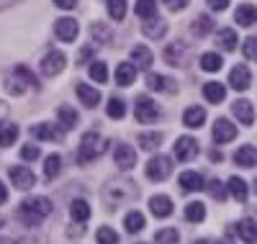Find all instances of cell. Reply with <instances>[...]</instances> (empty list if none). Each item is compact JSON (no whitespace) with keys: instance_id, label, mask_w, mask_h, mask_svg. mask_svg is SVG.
Returning a JSON list of instances; mask_svg holds the SVG:
<instances>
[{"instance_id":"obj_1","label":"cell","mask_w":257,"mask_h":244,"mask_svg":"<svg viewBox=\"0 0 257 244\" xmlns=\"http://www.w3.org/2000/svg\"><path fill=\"white\" fill-rule=\"evenodd\" d=\"M49 213H52V201H49V198H41V195L26 198V201L21 203V208H18V218L24 221L29 229L39 226Z\"/></svg>"},{"instance_id":"obj_2","label":"cell","mask_w":257,"mask_h":244,"mask_svg":"<svg viewBox=\"0 0 257 244\" xmlns=\"http://www.w3.org/2000/svg\"><path fill=\"white\" fill-rule=\"evenodd\" d=\"M137 195H139V190H137V185L132 180H111L108 185L103 188V198H105V203H108L111 208L121 206L126 201H134Z\"/></svg>"},{"instance_id":"obj_3","label":"cell","mask_w":257,"mask_h":244,"mask_svg":"<svg viewBox=\"0 0 257 244\" xmlns=\"http://www.w3.org/2000/svg\"><path fill=\"white\" fill-rule=\"evenodd\" d=\"M105 149V139L98 134V131H88L82 139H80V147H77V162L80 165H88L93 162L95 157H100Z\"/></svg>"},{"instance_id":"obj_4","label":"cell","mask_w":257,"mask_h":244,"mask_svg":"<svg viewBox=\"0 0 257 244\" xmlns=\"http://www.w3.org/2000/svg\"><path fill=\"white\" fill-rule=\"evenodd\" d=\"M170 172H173V160L165 157V154H157V157H152L147 162V177H149V180H155V183L167 180Z\"/></svg>"},{"instance_id":"obj_5","label":"cell","mask_w":257,"mask_h":244,"mask_svg":"<svg viewBox=\"0 0 257 244\" xmlns=\"http://www.w3.org/2000/svg\"><path fill=\"white\" fill-rule=\"evenodd\" d=\"M134 113H137V121L139 124H155L160 118V108H157V103L149 98V95H139Z\"/></svg>"},{"instance_id":"obj_6","label":"cell","mask_w":257,"mask_h":244,"mask_svg":"<svg viewBox=\"0 0 257 244\" xmlns=\"http://www.w3.org/2000/svg\"><path fill=\"white\" fill-rule=\"evenodd\" d=\"M64 64H67V57L54 49V52H49L44 59H41V75H44V77H54V75H59L64 70Z\"/></svg>"},{"instance_id":"obj_7","label":"cell","mask_w":257,"mask_h":244,"mask_svg":"<svg viewBox=\"0 0 257 244\" xmlns=\"http://www.w3.org/2000/svg\"><path fill=\"white\" fill-rule=\"evenodd\" d=\"M213 142L216 144H229V142H234L237 139V126H234L229 118H219L216 124H213Z\"/></svg>"},{"instance_id":"obj_8","label":"cell","mask_w":257,"mask_h":244,"mask_svg":"<svg viewBox=\"0 0 257 244\" xmlns=\"http://www.w3.org/2000/svg\"><path fill=\"white\" fill-rule=\"evenodd\" d=\"M31 137L34 139H41V142H62L64 139V131L62 129H57L54 124H36V126H31Z\"/></svg>"},{"instance_id":"obj_9","label":"cell","mask_w":257,"mask_h":244,"mask_svg":"<svg viewBox=\"0 0 257 244\" xmlns=\"http://www.w3.org/2000/svg\"><path fill=\"white\" fill-rule=\"evenodd\" d=\"M196 154H198V142L193 139V137H180L175 142V157L180 162H190Z\"/></svg>"},{"instance_id":"obj_10","label":"cell","mask_w":257,"mask_h":244,"mask_svg":"<svg viewBox=\"0 0 257 244\" xmlns=\"http://www.w3.org/2000/svg\"><path fill=\"white\" fill-rule=\"evenodd\" d=\"M54 34L62 39V41H75L77 34H80V26H77V21L75 18H59L57 24H54Z\"/></svg>"},{"instance_id":"obj_11","label":"cell","mask_w":257,"mask_h":244,"mask_svg":"<svg viewBox=\"0 0 257 244\" xmlns=\"http://www.w3.org/2000/svg\"><path fill=\"white\" fill-rule=\"evenodd\" d=\"M11 183L18 188V190H29V188H34V180H36V177H34V172L29 170V167H11Z\"/></svg>"},{"instance_id":"obj_12","label":"cell","mask_w":257,"mask_h":244,"mask_svg":"<svg viewBox=\"0 0 257 244\" xmlns=\"http://www.w3.org/2000/svg\"><path fill=\"white\" fill-rule=\"evenodd\" d=\"M113 160H116L118 170H132L137 165V152H134V147H128V144H118L116 152H113Z\"/></svg>"},{"instance_id":"obj_13","label":"cell","mask_w":257,"mask_h":244,"mask_svg":"<svg viewBox=\"0 0 257 244\" xmlns=\"http://www.w3.org/2000/svg\"><path fill=\"white\" fill-rule=\"evenodd\" d=\"M185 59H188L185 44H180V41L167 44V49H165V62H167V64H173V67H183Z\"/></svg>"},{"instance_id":"obj_14","label":"cell","mask_w":257,"mask_h":244,"mask_svg":"<svg viewBox=\"0 0 257 244\" xmlns=\"http://www.w3.org/2000/svg\"><path fill=\"white\" fill-rule=\"evenodd\" d=\"M229 85L234 87V90H247V87L252 85V72H249V67H244V64H237V67L231 70V75H229Z\"/></svg>"},{"instance_id":"obj_15","label":"cell","mask_w":257,"mask_h":244,"mask_svg":"<svg viewBox=\"0 0 257 244\" xmlns=\"http://www.w3.org/2000/svg\"><path fill=\"white\" fill-rule=\"evenodd\" d=\"M75 93H77V98L82 100V105H88V108H95V105L100 103V90H98V87H93V85L77 82V85H75Z\"/></svg>"},{"instance_id":"obj_16","label":"cell","mask_w":257,"mask_h":244,"mask_svg":"<svg viewBox=\"0 0 257 244\" xmlns=\"http://www.w3.org/2000/svg\"><path fill=\"white\" fill-rule=\"evenodd\" d=\"M149 208H152V213L157 218L173 216V201H170L167 195H152V198H149Z\"/></svg>"},{"instance_id":"obj_17","label":"cell","mask_w":257,"mask_h":244,"mask_svg":"<svg viewBox=\"0 0 257 244\" xmlns=\"http://www.w3.org/2000/svg\"><path fill=\"white\" fill-rule=\"evenodd\" d=\"M149 90H160V93H175V80L173 77H165V75H149L147 77Z\"/></svg>"},{"instance_id":"obj_18","label":"cell","mask_w":257,"mask_h":244,"mask_svg":"<svg viewBox=\"0 0 257 244\" xmlns=\"http://www.w3.org/2000/svg\"><path fill=\"white\" fill-rule=\"evenodd\" d=\"M234 162H237L239 167H257V149L252 144L239 147L237 154H234Z\"/></svg>"},{"instance_id":"obj_19","label":"cell","mask_w":257,"mask_h":244,"mask_svg":"<svg viewBox=\"0 0 257 244\" xmlns=\"http://www.w3.org/2000/svg\"><path fill=\"white\" fill-rule=\"evenodd\" d=\"M203 121H206V110H203L201 105H190L185 113H183V124H185L188 129H201Z\"/></svg>"},{"instance_id":"obj_20","label":"cell","mask_w":257,"mask_h":244,"mask_svg":"<svg viewBox=\"0 0 257 244\" xmlns=\"http://www.w3.org/2000/svg\"><path fill=\"white\" fill-rule=\"evenodd\" d=\"M134 77H137V67L132 62H121L118 67H116V82L121 85V87H128L134 82Z\"/></svg>"},{"instance_id":"obj_21","label":"cell","mask_w":257,"mask_h":244,"mask_svg":"<svg viewBox=\"0 0 257 244\" xmlns=\"http://www.w3.org/2000/svg\"><path fill=\"white\" fill-rule=\"evenodd\" d=\"M231 108H234V116H237L244 126H252V121H254V108H252L249 100H237Z\"/></svg>"},{"instance_id":"obj_22","label":"cell","mask_w":257,"mask_h":244,"mask_svg":"<svg viewBox=\"0 0 257 244\" xmlns=\"http://www.w3.org/2000/svg\"><path fill=\"white\" fill-rule=\"evenodd\" d=\"M234 229H237V234L242 236V241H247V244H254L257 241V224H254L252 218H242Z\"/></svg>"},{"instance_id":"obj_23","label":"cell","mask_w":257,"mask_h":244,"mask_svg":"<svg viewBox=\"0 0 257 244\" xmlns=\"http://www.w3.org/2000/svg\"><path fill=\"white\" fill-rule=\"evenodd\" d=\"M142 31L149 36V39H162L167 34V24L162 18H147V24L142 26Z\"/></svg>"},{"instance_id":"obj_24","label":"cell","mask_w":257,"mask_h":244,"mask_svg":"<svg viewBox=\"0 0 257 244\" xmlns=\"http://www.w3.org/2000/svg\"><path fill=\"white\" fill-rule=\"evenodd\" d=\"M234 18H237V24H239V26H254V24H257V8L249 6V3H244V6L237 8Z\"/></svg>"},{"instance_id":"obj_25","label":"cell","mask_w":257,"mask_h":244,"mask_svg":"<svg viewBox=\"0 0 257 244\" xmlns=\"http://www.w3.org/2000/svg\"><path fill=\"white\" fill-rule=\"evenodd\" d=\"M132 64H134V67L139 64L142 70H149V67H152V52H149L147 47H142V44L134 47L132 49Z\"/></svg>"},{"instance_id":"obj_26","label":"cell","mask_w":257,"mask_h":244,"mask_svg":"<svg viewBox=\"0 0 257 244\" xmlns=\"http://www.w3.org/2000/svg\"><path fill=\"white\" fill-rule=\"evenodd\" d=\"M203 95L208 103H221L226 98V87L221 82H206L203 85Z\"/></svg>"},{"instance_id":"obj_27","label":"cell","mask_w":257,"mask_h":244,"mask_svg":"<svg viewBox=\"0 0 257 244\" xmlns=\"http://www.w3.org/2000/svg\"><path fill=\"white\" fill-rule=\"evenodd\" d=\"M180 188H183L185 193H196V190L203 188V177H201L198 172H183V175H180Z\"/></svg>"},{"instance_id":"obj_28","label":"cell","mask_w":257,"mask_h":244,"mask_svg":"<svg viewBox=\"0 0 257 244\" xmlns=\"http://www.w3.org/2000/svg\"><path fill=\"white\" fill-rule=\"evenodd\" d=\"M70 216H72V221H77V224L88 221V218H90V206H88V201H82V198L72 201V203H70Z\"/></svg>"},{"instance_id":"obj_29","label":"cell","mask_w":257,"mask_h":244,"mask_svg":"<svg viewBox=\"0 0 257 244\" xmlns=\"http://www.w3.org/2000/svg\"><path fill=\"white\" fill-rule=\"evenodd\" d=\"M226 193H231L237 201L242 203V201H247V183L242 180V177H229V183H226Z\"/></svg>"},{"instance_id":"obj_30","label":"cell","mask_w":257,"mask_h":244,"mask_svg":"<svg viewBox=\"0 0 257 244\" xmlns=\"http://www.w3.org/2000/svg\"><path fill=\"white\" fill-rule=\"evenodd\" d=\"M57 118L62 121V126H64V129H75V126H77V121H80L77 110H75V108H70V105H59V108H57Z\"/></svg>"},{"instance_id":"obj_31","label":"cell","mask_w":257,"mask_h":244,"mask_svg":"<svg viewBox=\"0 0 257 244\" xmlns=\"http://www.w3.org/2000/svg\"><path fill=\"white\" fill-rule=\"evenodd\" d=\"M16 139H18V126L8 121L0 124V147H11Z\"/></svg>"},{"instance_id":"obj_32","label":"cell","mask_w":257,"mask_h":244,"mask_svg":"<svg viewBox=\"0 0 257 244\" xmlns=\"http://www.w3.org/2000/svg\"><path fill=\"white\" fill-rule=\"evenodd\" d=\"M216 41H219V47L224 49V52H234V49H237V34H234L231 29H221L219 31V36H216Z\"/></svg>"},{"instance_id":"obj_33","label":"cell","mask_w":257,"mask_h":244,"mask_svg":"<svg viewBox=\"0 0 257 244\" xmlns=\"http://www.w3.org/2000/svg\"><path fill=\"white\" fill-rule=\"evenodd\" d=\"M144 224H147V218H144L139 211L126 213V218H123V226H126V231H132V234L142 231V229H144Z\"/></svg>"},{"instance_id":"obj_34","label":"cell","mask_w":257,"mask_h":244,"mask_svg":"<svg viewBox=\"0 0 257 244\" xmlns=\"http://www.w3.org/2000/svg\"><path fill=\"white\" fill-rule=\"evenodd\" d=\"M13 77H16V80H21L24 85H29V87H36V90H39V80H36V75H34L29 67H24V64H16Z\"/></svg>"},{"instance_id":"obj_35","label":"cell","mask_w":257,"mask_h":244,"mask_svg":"<svg viewBox=\"0 0 257 244\" xmlns=\"http://www.w3.org/2000/svg\"><path fill=\"white\" fill-rule=\"evenodd\" d=\"M59 172H62V157L59 154H49L47 162H44V177L47 180H54Z\"/></svg>"},{"instance_id":"obj_36","label":"cell","mask_w":257,"mask_h":244,"mask_svg":"<svg viewBox=\"0 0 257 244\" xmlns=\"http://www.w3.org/2000/svg\"><path fill=\"white\" fill-rule=\"evenodd\" d=\"M211 31H213L211 16H196V21H193V34H196V36H206Z\"/></svg>"},{"instance_id":"obj_37","label":"cell","mask_w":257,"mask_h":244,"mask_svg":"<svg viewBox=\"0 0 257 244\" xmlns=\"http://www.w3.org/2000/svg\"><path fill=\"white\" fill-rule=\"evenodd\" d=\"M221 57L219 54H213V52H208V54H203L201 57V70H206V72H219L221 70Z\"/></svg>"},{"instance_id":"obj_38","label":"cell","mask_w":257,"mask_h":244,"mask_svg":"<svg viewBox=\"0 0 257 244\" xmlns=\"http://www.w3.org/2000/svg\"><path fill=\"white\" fill-rule=\"evenodd\" d=\"M137 16L139 18H155L157 16V3L155 0H137Z\"/></svg>"},{"instance_id":"obj_39","label":"cell","mask_w":257,"mask_h":244,"mask_svg":"<svg viewBox=\"0 0 257 244\" xmlns=\"http://www.w3.org/2000/svg\"><path fill=\"white\" fill-rule=\"evenodd\" d=\"M105 113H108L111 118H123V116H126V103L113 95V98L108 100V105H105Z\"/></svg>"},{"instance_id":"obj_40","label":"cell","mask_w":257,"mask_h":244,"mask_svg":"<svg viewBox=\"0 0 257 244\" xmlns=\"http://www.w3.org/2000/svg\"><path fill=\"white\" fill-rule=\"evenodd\" d=\"M155 241L157 244H178L180 241V231L178 229H160L155 234Z\"/></svg>"},{"instance_id":"obj_41","label":"cell","mask_w":257,"mask_h":244,"mask_svg":"<svg viewBox=\"0 0 257 244\" xmlns=\"http://www.w3.org/2000/svg\"><path fill=\"white\" fill-rule=\"evenodd\" d=\"M185 218L193 221V224L203 221V218H206V206H203V203H188V208H185Z\"/></svg>"},{"instance_id":"obj_42","label":"cell","mask_w":257,"mask_h":244,"mask_svg":"<svg viewBox=\"0 0 257 244\" xmlns=\"http://www.w3.org/2000/svg\"><path fill=\"white\" fill-rule=\"evenodd\" d=\"M162 144V134H139V147L142 149H147V152H152V149H157Z\"/></svg>"},{"instance_id":"obj_43","label":"cell","mask_w":257,"mask_h":244,"mask_svg":"<svg viewBox=\"0 0 257 244\" xmlns=\"http://www.w3.org/2000/svg\"><path fill=\"white\" fill-rule=\"evenodd\" d=\"M108 16L113 21H123L126 18V0H108Z\"/></svg>"},{"instance_id":"obj_44","label":"cell","mask_w":257,"mask_h":244,"mask_svg":"<svg viewBox=\"0 0 257 244\" xmlns=\"http://www.w3.org/2000/svg\"><path fill=\"white\" fill-rule=\"evenodd\" d=\"M90 77L95 80V82H105V80H108V70H105V62H90Z\"/></svg>"},{"instance_id":"obj_45","label":"cell","mask_w":257,"mask_h":244,"mask_svg":"<svg viewBox=\"0 0 257 244\" xmlns=\"http://www.w3.org/2000/svg\"><path fill=\"white\" fill-rule=\"evenodd\" d=\"M95 239H98V244H118V234L111 226H100Z\"/></svg>"},{"instance_id":"obj_46","label":"cell","mask_w":257,"mask_h":244,"mask_svg":"<svg viewBox=\"0 0 257 244\" xmlns=\"http://www.w3.org/2000/svg\"><path fill=\"white\" fill-rule=\"evenodd\" d=\"M90 34H93V39H98V44H111V31L103 24H93Z\"/></svg>"},{"instance_id":"obj_47","label":"cell","mask_w":257,"mask_h":244,"mask_svg":"<svg viewBox=\"0 0 257 244\" xmlns=\"http://www.w3.org/2000/svg\"><path fill=\"white\" fill-rule=\"evenodd\" d=\"M208 195L213 198V201H224V198H226V185H221V180H211Z\"/></svg>"},{"instance_id":"obj_48","label":"cell","mask_w":257,"mask_h":244,"mask_svg":"<svg viewBox=\"0 0 257 244\" xmlns=\"http://www.w3.org/2000/svg\"><path fill=\"white\" fill-rule=\"evenodd\" d=\"M242 52H244V57H247V59H257V36L244 39V44H242Z\"/></svg>"},{"instance_id":"obj_49","label":"cell","mask_w":257,"mask_h":244,"mask_svg":"<svg viewBox=\"0 0 257 244\" xmlns=\"http://www.w3.org/2000/svg\"><path fill=\"white\" fill-rule=\"evenodd\" d=\"M6 87H8V93H13V95H21V93H24V82L16 80V77H8V80H6Z\"/></svg>"},{"instance_id":"obj_50","label":"cell","mask_w":257,"mask_h":244,"mask_svg":"<svg viewBox=\"0 0 257 244\" xmlns=\"http://www.w3.org/2000/svg\"><path fill=\"white\" fill-rule=\"evenodd\" d=\"M39 154H41V149L34 147V144H24V149H21V157L24 160H36Z\"/></svg>"},{"instance_id":"obj_51","label":"cell","mask_w":257,"mask_h":244,"mask_svg":"<svg viewBox=\"0 0 257 244\" xmlns=\"http://www.w3.org/2000/svg\"><path fill=\"white\" fill-rule=\"evenodd\" d=\"M162 3L170 8V11H183L188 6V0H162Z\"/></svg>"},{"instance_id":"obj_52","label":"cell","mask_w":257,"mask_h":244,"mask_svg":"<svg viewBox=\"0 0 257 244\" xmlns=\"http://www.w3.org/2000/svg\"><path fill=\"white\" fill-rule=\"evenodd\" d=\"M208 8L211 11H226L229 8V0H208Z\"/></svg>"},{"instance_id":"obj_53","label":"cell","mask_w":257,"mask_h":244,"mask_svg":"<svg viewBox=\"0 0 257 244\" xmlns=\"http://www.w3.org/2000/svg\"><path fill=\"white\" fill-rule=\"evenodd\" d=\"M54 6L62 8V11H72L77 6V0H54Z\"/></svg>"},{"instance_id":"obj_54","label":"cell","mask_w":257,"mask_h":244,"mask_svg":"<svg viewBox=\"0 0 257 244\" xmlns=\"http://www.w3.org/2000/svg\"><path fill=\"white\" fill-rule=\"evenodd\" d=\"M8 201V190H6V185H3V180H0V206H3Z\"/></svg>"},{"instance_id":"obj_55","label":"cell","mask_w":257,"mask_h":244,"mask_svg":"<svg viewBox=\"0 0 257 244\" xmlns=\"http://www.w3.org/2000/svg\"><path fill=\"white\" fill-rule=\"evenodd\" d=\"M211 160H213V162H219V160H224V154H221V152H216V149H213V152H211Z\"/></svg>"},{"instance_id":"obj_56","label":"cell","mask_w":257,"mask_h":244,"mask_svg":"<svg viewBox=\"0 0 257 244\" xmlns=\"http://www.w3.org/2000/svg\"><path fill=\"white\" fill-rule=\"evenodd\" d=\"M6 116H8V105L0 100V118H6Z\"/></svg>"},{"instance_id":"obj_57","label":"cell","mask_w":257,"mask_h":244,"mask_svg":"<svg viewBox=\"0 0 257 244\" xmlns=\"http://www.w3.org/2000/svg\"><path fill=\"white\" fill-rule=\"evenodd\" d=\"M13 3H18V0H0V11L8 8V6H13Z\"/></svg>"},{"instance_id":"obj_58","label":"cell","mask_w":257,"mask_h":244,"mask_svg":"<svg viewBox=\"0 0 257 244\" xmlns=\"http://www.w3.org/2000/svg\"><path fill=\"white\" fill-rule=\"evenodd\" d=\"M0 244H18L16 239H0Z\"/></svg>"},{"instance_id":"obj_59","label":"cell","mask_w":257,"mask_h":244,"mask_svg":"<svg viewBox=\"0 0 257 244\" xmlns=\"http://www.w3.org/2000/svg\"><path fill=\"white\" fill-rule=\"evenodd\" d=\"M193 244H213V241H208V239H198V241H193Z\"/></svg>"},{"instance_id":"obj_60","label":"cell","mask_w":257,"mask_h":244,"mask_svg":"<svg viewBox=\"0 0 257 244\" xmlns=\"http://www.w3.org/2000/svg\"><path fill=\"white\" fill-rule=\"evenodd\" d=\"M219 244H234V241H231V239H224V241H219Z\"/></svg>"},{"instance_id":"obj_61","label":"cell","mask_w":257,"mask_h":244,"mask_svg":"<svg viewBox=\"0 0 257 244\" xmlns=\"http://www.w3.org/2000/svg\"><path fill=\"white\" fill-rule=\"evenodd\" d=\"M0 226H3V216H0Z\"/></svg>"},{"instance_id":"obj_62","label":"cell","mask_w":257,"mask_h":244,"mask_svg":"<svg viewBox=\"0 0 257 244\" xmlns=\"http://www.w3.org/2000/svg\"><path fill=\"white\" fill-rule=\"evenodd\" d=\"M254 190H257V180H254Z\"/></svg>"}]
</instances>
